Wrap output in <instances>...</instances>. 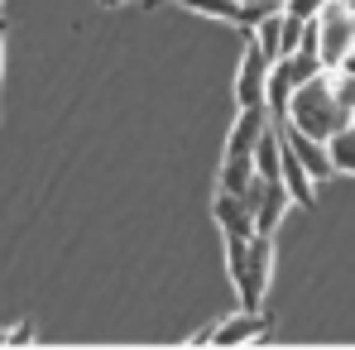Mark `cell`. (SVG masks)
I'll list each match as a JSON object with an SVG mask.
<instances>
[{"label": "cell", "instance_id": "cell-1", "mask_svg": "<svg viewBox=\"0 0 355 350\" xmlns=\"http://www.w3.org/2000/svg\"><path fill=\"white\" fill-rule=\"evenodd\" d=\"M288 120H293L302 134L322 139V144H327L336 130H346V125H351V111L336 101L331 67H322L317 77H307L302 87H293V96H288Z\"/></svg>", "mask_w": 355, "mask_h": 350}, {"label": "cell", "instance_id": "cell-2", "mask_svg": "<svg viewBox=\"0 0 355 350\" xmlns=\"http://www.w3.org/2000/svg\"><path fill=\"white\" fill-rule=\"evenodd\" d=\"M317 24V49H322V67H336L346 58V49L355 44V15L346 10V0H327Z\"/></svg>", "mask_w": 355, "mask_h": 350}, {"label": "cell", "instance_id": "cell-3", "mask_svg": "<svg viewBox=\"0 0 355 350\" xmlns=\"http://www.w3.org/2000/svg\"><path fill=\"white\" fill-rule=\"evenodd\" d=\"M269 274H274V240L269 235H250V250H245V274H240V307H259L264 292H269Z\"/></svg>", "mask_w": 355, "mask_h": 350}, {"label": "cell", "instance_id": "cell-4", "mask_svg": "<svg viewBox=\"0 0 355 350\" xmlns=\"http://www.w3.org/2000/svg\"><path fill=\"white\" fill-rule=\"evenodd\" d=\"M269 67L274 58L254 44V34L245 39V58H240V72H236V96L240 106H264V82H269Z\"/></svg>", "mask_w": 355, "mask_h": 350}, {"label": "cell", "instance_id": "cell-5", "mask_svg": "<svg viewBox=\"0 0 355 350\" xmlns=\"http://www.w3.org/2000/svg\"><path fill=\"white\" fill-rule=\"evenodd\" d=\"M274 134H279V130H274ZM279 177H284V187L293 192L297 207H312V202H317V177L302 168V159H297L284 139H279Z\"/></svg>", "mask_w": 355, "mask_h": 350}, {"label": "cell", "instance_id": "cell-6", "mask_svg": "<svg viewBox=\"0 0 355 350\" xmlns=\"http://www.w3.org/2000/svg\"><path fill=\"white\" fill-rule=\"evenodd\" d=\"M259 336H269V322H264L259 307H240L236 317H226L216 326V346H245V341H259Z\"/></svg>", "mask_w": 355, "mask_h": 350}, {"label": "cell", "instance_id": "cell-7", "mask_svg": "<svg viewBox=\"0 0 355 350\" xmlns=\"http://www.w3.org/2000/svg\"><path fill=\"white\" fill-rule=\"evenodd\" d=\"M264 130H269V106H240V120L231 125V139H226V154H254Z\"/></svg>", "mask_w": 355, "mask_h": 350}, {"label": "cell", "instance_id": "cell-8", "mask_svg": "<svg viewBox=\"0 0 355 350\" xmlns=\"http://www.w3.org/2000/svg\"><path fill=\"white\" fill-rule=\"evenodd\" d=\"M288 207H293V192L284 187V177L264 182V202H259V211H254V235H274V226L288 216Z\"/></svg>", "mask_w": 355, "mask_h": 350}, {"label": "cell", "instance_id": "cell-9", "mask_svg": "<svg viewBox=\"0 0 355 350\" xmlns=\"http://www.w3.org/2000/svg\"><path fill=\"white\" fill-rule=\"evenodd\" d=\"M211 211H216V226H221L226 235H254V211L240 202L236 192H226V187H221Z\"/></svg>", "mask_w": 355, "mask_h": 350}, {"label": "cell", "instance_id": "cell-10", "mask_svg": "<svg viewBox=\"0 0 355 350\" xmlns=\"http://www.w3.org/2000/svg\"><path fill=\"white\" fill-rule=\"evenodd\" d=\"M288 96H293V72H288V62L279 58L269 67V82H264V106H269V116H288Z\"/></svg>", "mask_w": 355, "mask_h": 350}, {"label": "cell", "instance_id": "cell-11", "mask_svg": "<svg viewBox=\"0 0 355 350\" xmlns=\"http://www.w3.org/2000/svg\"><path fill=\"white\" fill-rule=\"evenodd\" d=\"M254 154H226V159H221V187H226V192H245V187H250V182H254Z\"/></svg>", "mask_w": 355, "mask_h": 350}, {"label": "cell", "instance_id": "cell-12", "mask_svg": "<svg viewBox=\"0 0 355 350\" xmlns=\"http://www.w3.org/2000/svg\"><path fill=\"white\" fill-rule=\"evenodd\" d=\"M254 173L264 177V182H274L279 177V134H274V125L259 134V144H254Z\"/></svg>", "mask_w": 355, "mask_h": 350}, {"label": "cell", "instance_id": "cell-13", "mask_svg": "<svg viewBox=\"0 0 355 350\" xmlns=\"http://www.w3.org/2000/svg\"><path fill=\"white\" fill-rule=\"evenodd\" d=\"M327 154H331V168L336 173H355V134L351 130H336L327 139Z\"/></svg>", "mask_w": 355, "mask_h": 350}, {"label": "cell", "instance_id": "cell-14", "mask_svg": "<svg viewBox=\"0 0 355 350\" xmlns=\"http://www.w3.org/2000/svg\"><path fill=\"white\" fill-rule=\"evenodd\" d=\"M226 269H231V283H240V274H245V250H250V235H226Z\"/></svg>", "mask_w": 355, "mask_h": 350}, {"label": "cell", "instance_id": "cell-15", "mask_svg": "<svg viewBox=\"0 0 355 350\" xmlns=\"http://www.w3.org/2000/svg\"><path fill=\"white\" fill-rule=\"evenodd\" d=\"M297 44H302V19L293 15H284V29H279V58H288Z\"/></svg>", "mask_w": 355, "mask_h": 350}, {"label": "cell", "instance_id": "cell-16", "mask_svg": "<svg viewBox=\"0 0 355 350\" xmlns=\"http://www.w3.org/2000/svg\"><path fill=\"white\" fill-rule=\"evenodd\" d=\"M331 87H336V101H341L346 111H355V77L351 72H336V67H331Z\"/></svg>", "mask_w": 355, "mask_h": 350}, {"label": "cell", "instance_id": "cell-17", "mask_svg": "<svg viewBox=\"0 0 355 350\" xmlns=\"http://www.w3.org/2000/svg\"><path fill=\"white\" fill-rule=\"evenodd\" d=\"M322 5H327V0H284V15H293V19L307 24V19H317V15H322Z\"/></svg>", "mask_w": 355, "mask_h": 350}, {"label": "cell", "instance_id": "cell-18", "mask_svg": "<svg viewBox=\"0 0 355 350\" xmlns=\"http://www.w3.org/2000/svg\"><path fill=\"white\" fill-rule=\"evenodd\" d=\"M29 341H34V326H29V322H24V326H15V331H10V346H29Z\"/></svg>", "mask_w": 355, "mask_h": 350}, {"label": "cell", "instance_id": "cell-19", "mask_svg": "<svg viewBox=\"0 0 355 350\" xmlns=\"http://www.w3.org/2000/svg\"><path fill=\"white\" fill-rule=\"evenodd\" d=\"M336 72H351V77H355V44H351V49H346V58L336 62Z\"/></svg>", "mask_w": 355, "mask_h": 350}, {"label": "cell", "instance_id": "cell-20", "mask_svg": "<svg viewBox=\"0 0 355 350\" xmlns=\"http://www.w3.org/2000/svg\"><path fill=\"white\" fill-rule=\"evenodd\" d=\"M0 62H5V19H0Z\"/></svg>", "mask_w": 355, "mask_h": 350}, {"label": "cell", "instance_id": "cell-21", "mask_svg": "<svg viewBox=\"0 0 355 350\" xmlns=\"http://www.w3.org/2000/svg\"><path fill=\"white\" fill-rule=\"evenodd\" d=\"M0 346H10V331H0Z\"/></svg>", "mask_w": 355, "mask_h": 350}, {"label": "cell", "instance_id": "cell-22", "mask_svg": "<svg viewBox=\"0 0 355 350\" xmlns=\"http://www.w3.org/2000/svg\"><path fill=\"white\" fill-rule=\"evenodd\" d=\"M346 130H351V134H355V111H351V125H346Z\"/></svg>", "mask_w": 355, "mask_h": 350}, {"label": "cell", "instance_id": "cell-23", "mask_svg": "<svg viewBox=\"0 0 355 350\" xmlns=\"http://www.w3.org/2000/svg\"><path fill=\"white\" fill-rule=\"evenodd\" d=\"M106 5H125V0H106Z\"/></svg>", "mask_w": 355, "mask_h": 350}]
</instances>
